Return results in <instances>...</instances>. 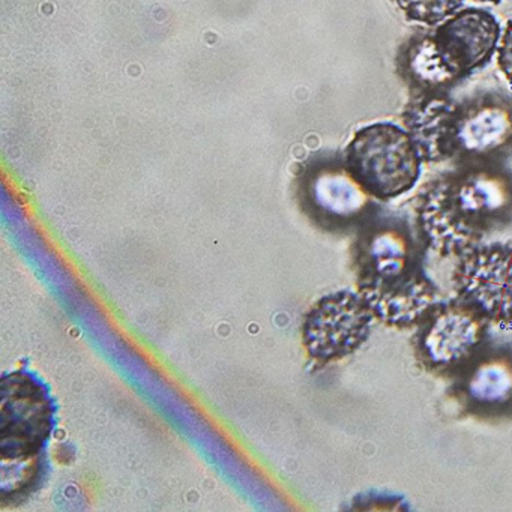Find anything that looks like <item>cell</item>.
Here are the masks:
<instances>
[{
    "mask_svg": "<svg viewBox=\"0 0 512 512\" xmlns=\"http://www.w3.org/2000/svg\"><path fill=\"white\" fill-rule=\"evenodd\" d=\"M415 211L431 250L463 256L512 223V173L500 164H460L422 188Z\"/></svg>",
    "mask_w": 512,
    "mask_h": 512,
    "instance_id": "1",
    "label": "cell"
},
{
    "mask_svg": "<svg viewBox=\"0 0 512 512\" xmlns=\"http://www.w3.org/2000/svg\"><path fill=\"white\" fill-rule=\"evenodd\" d=\"M355 271L358 292L385 325L412 328L439 302L412 232L401 221L385 218L364 230L355 248Z\"/></svg>",
    "mask_w": 512,
    "mask_h": 512,
    "instance_id": "2",
    "label": "cell"
},
{
    "mask_svg": "<svg viewBox=\"0 0 512 512\" xmlns=\"http://www.w3.org/2000/svg\"><path fill=\"white\" fill-rule=\"evenodd\" d=\"M416 136L424 161L500 164L512 151V101L487 94L458 104L437 95L419 115Z\"/></svg>",
    "mask_w": 512,
    "mask_h": 512,
    "instance_id": "3",
    "label": "cell"
},
{
    "mask_svg": "<svg viewBox=\"0 0 512 512\" xmlns=\"http://www.w3.org/2000/svg\"><path fill=\"white\" fill-rule=\"evenodd\" d=\"M499 38L500 25L490 11H458L436 31L409 41L401 55L404 76L424 94H440L485 67Z\"/></svg>",
    "mask_w": 512,
    "mask_h": 512,
    "instance_id": "4",
    "label": "cell"
},
{
    "mask_svg": "<svg viewBox=\"0 0 512 512\" xmlns=\"http://www.w3.org/2000/svg\"><path fill=\"white\" fill-rule=\"evenodd\" d=\"M422 157L409 131L389 122L356 133L346 151V169L379 200L409 193L421 175Z\"/></svg>",
    "mask_w": 512,
    "mask_h": 512,
    "instance_id": "5",
    "label": "cell"
},
{
    "mask_svg": "<svg viewBox=\"0 0 512 512\" xmlns=\"http://www.w3.org/2000/svg\"><path fill=\"white\" fill-rule=\"evenodd\" d=\"M59 407L49 385L28 368L0 380V457L47 451L58 428Z\"/></svg>",
    "mask_w": 512,
    "mask_h": 512,
    "instance_id": "6",
    "label": "cell"
},
{
    "mask_svg": "<svg viewBox=\"0 0 512 512\" xmlns=\"http://www.w3.org/2000/svg\"><path fill=\"white\" fill-rule=\"evenodd\" d=\"M484 314L463 299L439 301L416 323L413 352L428 373L454 376L488 340Z\"/></svg>",
    "mask_w": 512,
    "mask_h": 512,
    "instance_id": "7",
    "label": "cell"
},
{
    "mask_svg": "<svg viewBox=\"0 0 512 512\" xmlns=\"http://www.w3.org/2000/svg\"><path fill=\"white\" fill-rule=\"evenodd\" d=\"M374 319L361 293L340 290L310 308L302 325V343L320 364L340 361L368 340Z\"/></svg>",
    "mask_w": 512,
    "mask_h": 512,
    "instance_id": "8",
    "label": "cell"
},
{
    "mask_svg": "<svg viewBox=\"0 0 512 512\" xmlns=\"http://www.w3.org/2000/svg\"><path fill=\"white\" fill-rule=\"evenodd\" d=\"M452 379V398L464 413L482 421L512 419V341H485Z\"/></svg>",
    "mask_w": 512,
    "mask_h": 512,
    "instance_id": "9",
    "label": "cell"
},
{
    "mask_svg": "<svg viewBox=\"0 0 512 512\" xmlns=\"http://www.w3.org/2000/svg\"><path fill=\"white\" fill-rule=\"evenodd\" d=\"M458 298L488 322L512 328V244L478 245L461 256L454 271Z\"/></svg>",
    "mask_w": 512,
    "mask_h": 512,
    "instance_id": "10",
    "label": "cell"
},
{
    "mask_svg": "<svg viewBox=\"0 0 512 512\" xmlns=\"http://www.w3.org/2000/svg\"><path fill=\"white\" fill-rule=\"evenodd\" d=\"M0 460V497L4 505L31 496L49 475L47 451L19 457H0Z\"/></svg>",
    "mask_w": 512,
    "mask_h": 512,
    "instance_id": "11",
    "label": "cell"
},
{
    "mask_svg": "<svg viewBox=\"0 0 512 512\" xmlns=\"http://www.w3.org/2000/svg\"><path fill=\"white\" fill-rule=\"evenodd\" d=\"M370 194L353 179L349 172L325 179L317 199L320 206L340 220H356L367 212Z\"/></svg>",
    "mask_w": 512,
    "mask_h": 512,
    "instance_id": "12",
    "label": "cell"
},
{
    "mask_svg": "<svg viewBox=\"0 0 512 512\" xmlns=\"http://www.w3.org/2000/svg\"><path fill=\"white\" fill-rule=\"evenodd\" d=\"M410 22L436 26L454 16L463 7L464 0H394Z\"/></svg>",
    "mask_w": 512,
    "mask_h": 512,
    "instance_id": "13",
    "label": "cell"
},
{
    "mask_svg": "<svg viewBox=\"0 0 512 512\" xmlns=\"http://www.w3.org/2000/svg\"><path fill=\"white\" fill-rule=\"evenodd\" d=\"M500 71L512 86V20L503 32L502 43L499 47V58H497Z\"/></svg>",
    "mask_w": 512,
    "mask_h": 512,
    "instance_id": "14",
    "label": "cell"
},
{
    "mask_svg": "<svg viewBox=\"0 0 512 512\" xmlns=\"http://www.w3.org/2000/svg\"><path fill=\"white\" fill-rule=\"evenodd\" d=\"M478 2H488V4L499 5L505 2V0H478Z\"/></svg>",
    "mask_w": 512,
    "mask_h": 512,
    "instance_id": "15",
    "label": "cell"
}]
</instances>
